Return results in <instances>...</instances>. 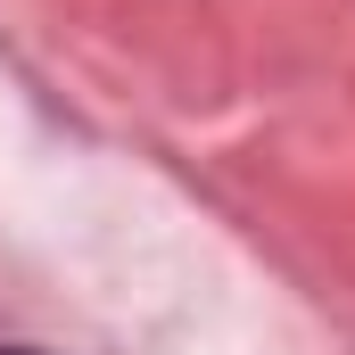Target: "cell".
Here are the masks:
<instances>
[{
  "mask_svg": "<svg viewBox=\"0 0 355 355\" xmlns=\"http://www.w3.org/2000/svg\"><path fill=\"white\" fill-rule=\"evenodd\" d=\"M8 355H33V347H8Z\"/></svg>",
  "mask_w": 355,
  "mask_h": 355,
  "instance_id": "obj_1",
  "label": "cell"
}]
</instances>
